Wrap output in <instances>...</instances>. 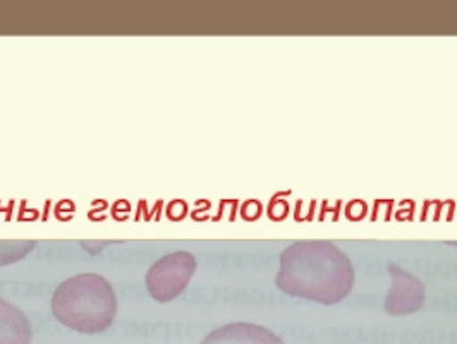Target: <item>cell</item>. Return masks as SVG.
<instances>
[{
  "instance_id": "6da1fadb",
  "label": "cell",
  "mask_w": 457,
  "mask_h": 344,
  "mask_svg": "<svg viewBox=\"0 0 457 344\" xmlns=\"http://www.w3.org/2000/svg\"><path fill=\"white\" fill-rule=\"evenodd\" d=\"M275 281L291 297L334 305L349 295L354 269L347 255L330 241H297L280 255Z\"/></svg>"
},
{
  "instance_id": "7a4b0ae2",
  "label": "cell",
  "mask_w": 457,
  "mask_h": 344,
  "mask_svg": "<svg viewBox=\"0 0 457 344\" xmlns=\"http://www.w3.org/2000/svg\"><path fill=\"white\" fill-rule=\"evenodd\" d=\"M52 314L69 329L98 334L109 329L117 314L111 282L98 274H79L61 282L52 297Z\"/></svg>"
},
{
  "instance_id": "3957f363",
  "label": "cell",
  "mask_w": 457,
  "mask_h": 344,
  "mask_svg": "<svg viewBox=\"0 0 457 344\" xmlns=\"http://www.w3.org/2000/svg\"><path fill=\"white\" fill-rule=\"evenodd\" d=\"M195 269L196 260L193 253L181 250L163 255L146 273V288L157 301L167 303L183 293Z\"/></svg>"
},
{
  "instance_id": "277c9868",
  "label": "cell",
  "mask_w": 457,
  "mask_h": 344,
  "mask_svg": "<svg viewBox=\"0 0 457 344\" xmlns=\"http://www.w3.org/2000/svg\"><path fill=\"white\" fill-rule=\"evenodd\" d=\"M389 271L392 288L386 299V310L392 315H408L420 310L425 301L423 282L397 265H390Z\"/></svg>"
},
{
  "instance_id": "5b68a950",
  "label": "cell",
  "mask_w": 457,
  "mask_h": 344,
  "mask_svg": "<svg viewBox=\"0 0 457 344\" xmlns=\"http://www.w3.org/2000/svg\"><path fill=\"white\" fill-rule=\"evenodd\" d=\"M200 344H284V341L262 325L236 322L212 331Z\"/></svg>"
},
{
  "instance_id": "8992f818",
  "label": "cell",
  "mask_w": 457,
  "mask_h": 344,
  "mask_svg": "<svg viewBox=\"0 0 457 344\" xmlns=\"http://www.w3.org/2000/svg\"><path fill=\"white\" fill-rule=\"evenodd\" d=\"M31 325L23 312L7 299L0 298V344H29Z\"/></svg>"
},
{
  "instance_id": "52a82bcc",
  "label": "cell",
  "mask_w": 457,
  "mask_h": 344,
  "mask_svg": "<svg viewBox=\"0 0 457 344\" xmlns=\"http://www.w3.org/2000/svg\"><path fill=\"white\" fill-rule=\"evenodd\" d=\"M35 248L33 241H0V265L14 264Z\"/></svg>"
}]
</instances>
